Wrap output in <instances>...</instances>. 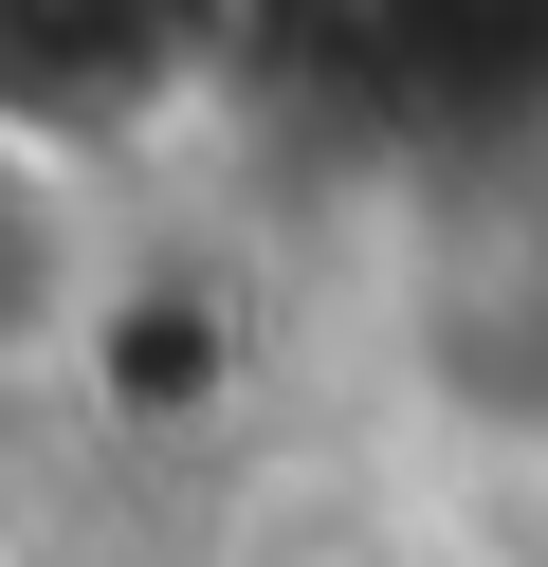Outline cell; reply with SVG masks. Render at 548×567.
Returning <instances> with one entry per match:
<instances>
[{"label":"cell","instance_id":"7a4b0ae2","mask_svg":"<svg viewBox=\"0 0 548 567\" xmlns=\"http://www.w3.org/2000/svg\"><path fill=\"white\" fill-rule=\"evenodd\" d=\"M0 567H19V549H0Z\"/></svg>","mask_w":548,"mask_h":567},{"label":"cell","instance_id":"6da1fadb","mask_svg":"<svg viewBox=\"0 0 548 567\" xmlns=\"http://www.w3.org/2000/svg\"><path fill=\"white\" fill-rule=\"evenodd\" d=\"M329 567H475L457 530H365V549H329Z\"/></svg>","mask_w":548,"mask_h":567}]
</instances>
